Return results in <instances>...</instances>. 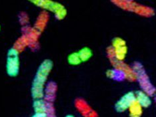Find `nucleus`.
Listing matches in <instances>:
<instances>
[{
    "mask_svg": "<svg viewBox=\"0 0 156 117\" xmlns=\"http://www.w3.org/2000/svg\"><path fill=\"white\" fill-rule=\"evenodd\" d=\"M32 2L37 3V5L40 6L42 8L54 12L55 13V16H56L57 14L65 9V7L63 5L60 4L59 3L54 2L51 1H37Z\"/></svg>",
    "mask_w": 156,
    "mask_h": 117,
    "instance_id": "nucleus-8",
    "label": "nucleus"
},
{
    "mask_svg": "<svg viewBox=\"0 0 156 117\" xmlns=\"http://www.w3.org/2000/svg\"><path fill=\"white\" fill-rule=\"evenodd\" d=\"M77 52L82 62L88 61L93 56V52L88 47H83L80 49Z\"/></svg>",
    "mask_w": 156,
    "mask_h": 117,
    "instance_id": "nucleus-11",
    "label": "nucleus"
},
{
    "mask_svg": "<svg viewBox=\"0 0 156 117\" xmlns=\"http://www.w3.org/2000/svg\"><path fill=\"white\" fill-rule=\"evenodd\" d=\"M112 3H115V5L119 7V8H122L127 12L136 13L141 16L150 17L154 16L155 14L154 9H152L150 7L140 4V3L133 1H127V0L113 1Z\"/></svg>",
    "mask_w": 156,
    "mask_h": 117,
    "instance_id": "nucleus-3",
    "label": "nucleus"
},
{
    "mask_svg": "<svg viewBox=\"0 0 156 117\" xmlns=\"http://www.w3.org/2000/svg\"><path fill=\"white\" fill-rule=\"evenodd\" d=\"M52 68L53 62L50 60H45L39 67L33 84V89L34 91H35V93L36 95L35 97H41L42 96V86Z\"/></svg>",
    "mask_w": 156,
    "mask_h": 117,
    "instance_id": "nucleus-2",
    "label": "nucleus"
},
{
    "mask_svg": "<svg viewBox=\"0 0 156 117\" xmlns=\"http://www.w3.org/2000/svg\"><path fill=\"white\" fill-rule=\"evenodd\" d=\"M67 62L72 66H78L82 63L77 52L71 53L67 57Z\"/></svg>",
    "mask_w": 156,
    "mask_h": 117,
    "instance_id": "nucleus-13",
    "label": "nucleus"
},
{
    "mask_svg": "<svg viewBox=\"0 0 156 117\" xmlns=\"http://www.w3.org/2000/svg\"><path fill=\"white\" fill-rule=\"evenodd\" d=\"M136 94V101L142 108H147L152 104L151 97L144 93L142 90H137L135 93Z\"/></svg>",
    "mask_w": 156,
    "mask_h": 117,
    "instance_id": "nucleus-9",
    "label": "nucleus"
},
{
    "mask_svg": "<svg viewBox=\"0 0 156 117\" xmlns=\"http://www.w3.org/2000/svg\"><path fill=\"white\" fill-rule=\"evenodd\" d=\"M130 117H141L142 115V108L136 102L129 109Z\"/></svg>",
    "mask_w": 156,
    "mask_h": 117,
    "instance_id": "nucleus-12",
    "label": "nucleus"
},
{
    "mask_svg": "<svg viewBox=\"0 0 156 117\" xmlns=\"http://www.w3.org/2000/svg\"><path fill=\"white\" fill-rule=\"evenodd\" d=\"M155 104H156V95L155 96Z\"/></svg>",
    "mask_w": 156,
    "mask_h": 117,
    "instance_id": "nucleus-15",
    "label": "nucleus"
},
{
    "mask_svg": "<svg viewBox=\"0 0 156 117\" xmlns=\"http://www.w3.org/2000/svg\"><path fill=\"white\" fill-rule=\"evenodd\" d=\"M132 68L134 72L136 80L140 85L141 90L151 97H155L156 95V88L152 84L142 64L140 62H135L133 63Z\"/></svg>",
    "mask_w": 156,
    "mask_h": 117,
    "instance_id": "nucleus-1",
    "label": "nucleus"
},
{
    "mask_svg": "<svg viewBox=\"0 0 156 117\" xmlns=\"http://www.w3.org/2000/svg\"><path fill=\"white\" fill-rule=\"evenodd\" d=\"M112 48L113 49L115 57L123 61L127 52L126 42L120 38H115L112 41Z\"/></svg>",
    "mask_w": 156,
    "mask_h": 117,
    "instance_id": "nucleus-7",
    "label": "nucleus"
},
{
    "mask_svg": "<svg viewBox=\"0 0 156 117\" xmlns=\"http://www.w3.org/2000/svg\"><path fill=\"white\" fill-rule=\"evenodd\" d=\"M136 102L135 93L133 91H129L120 97L119 100L115 102L114 108L117 112L122 113L129 110Z\"/></svg>",
    "mask_w": 156,
    "mask_h": 117,
    "instance_id": "nucleus-6",
    "label": "nucleus"
},
{
    "mask_svg": "<svg viewBox=\"0 0 156 117\" xmlns=\"http://www.w3.org/2000/svg\"><path fill=\"white\" fill-rule=\"evenodd\" d=\"M107 54L108 59L112 63L113 68L124 71L127 75V80L130 81H133L136 80V77H135V74L132 68V66H128L122 60H119L117 58L112 46L109 47L107 49Z\"/></svg>",
    "mask_w": 156,
    "mask_h": 117,
    "instance_id": "nucleus-5",
    "label": "nucleus"
},
{
    "mask_svg": "<svg viewBox=\"0 0 156 117\" xmlns=\"http://www.w3.org/2000/svg\"><path fill=\"white\" fill-rule=\"evenodd\" d=\"M20 53L15 48H12L9 49L7 58L6 69L8 75L12 77H15L20 72Z\"/></svg>",
    "mask_w": 156,
    "mask_h": 117,
    "instance_id": "nucleus-4",
    "label": "nucleus"
},
{
    "mask_svg": "<svg viewBox=\"0 0 156 117\" xmlns=\"http://www.w3.org/2000/svg\"><path fill=\"white\" fill-rule=\"evenodd\" d=\"M65 117H74L73 115H67V116H66Z\"/></svg>",
    "mask_w": 156,
    "mask_h": 117,
    "instance_id": "nucleus-14",
    "label": "nucleus"
},
{
    "mask_svg": "<svg viewBox=\"0 0 156 117\" xmlns=\"http://www.w3.org/2000/svg\"><path fill=\"white\" fill-rule=\"evenodd\" d=\"M106 76L108 78L117 82H122V81L127 80V75L124 71L113 68L108 70L106 72Z\"/></svg>",
    "mask_w": 156,
    "mask_h": 117,
    "instance_id": "nucleus-10",
    "label": "nucleus"
}]
</instances>
